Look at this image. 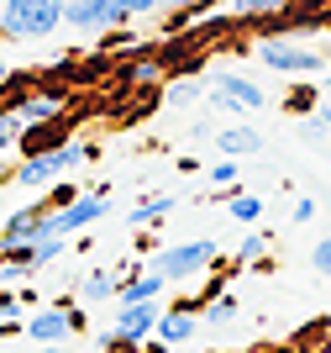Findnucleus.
I'll return each mask as SVG.
<instances>
[{
    "instance_id": "nucleus-1",
    "label": "nucleus",
    "mask_w": 331,
    "mask_h": 353,
    "mask_svg": "<svg viewBox=\"0 0 331 353\" xmlns=\"http://www.w3.org/2000/svg\"><path fill=\"white\" fill-rule=\"evenodd\" d=\"M85 159H95V148L58 143V148H47V153H27V159L11 169V179L21 185V190H37V185H53V179H63L69 169H79Z\"/></svg>"
},
{
    "instance_id": "nucleus-2",
    "label": "nucleus",
    "mask_w": 331,
    "mask_h": 353,
    "mask_svg": "<svg viewBox=\"0 0 331 353\" xmlns=\"http://www.w3.org/2000/svg\"><path fill=\"white\" fill-rule=\"evenodd\" d=\"M0 27H6V37H47L63 27V0H6Z\"/></svg>"
},
{
    "instance_id": "nucleus-3",
    "label": "nucleus",
    "mask_w": 331,
    "mask_h": 353,
    "mask_svg": "<svg viewBox=\"0 0 331 353\" xmlns=\"http://www.w3.org/2000/svg\"><path fill=\"white\" fill-rule=\"evenodd\" d=\"M221 259V248H216V237H195V243H169V248H158L153 253V264L147 269H158L163 280H195L200 269H211Z\"/></svg>"
},
{
    "instance_id": "nucleus-4",
    "label": "nucleus",
    "mask_w": 331,
    "mask_h": 353,
    "mask_svg": "<svg viewBox=\"0 0 331 353\" xmlns=\"http://www.w3.org/2000/svg\"><path fill=\"white\" fill-rule=\"evenodd\" d=\"M158 301H131V306L116 311V322L100 332V348L105 353H121V348H137V343H147V332H158Z\"/></svg>"
},
{
    "instance_id": "nucleus-5",
    "label": "nucleus",
    "mask_w": 331,
    "mask_h": 353,
    "mask_svg": "<svg viewBox=\"0 0 331 353\" xmlns=\"http://www.w3.org/2000/svg\"><path fill=\"white\" fill-rule=\"evenodd\" d=\"M105 211H111V195H105V190L74 195L69 206H53L43 216V232H37V237H69V232H79V227H89V221H100Z\"/></svg>"
},
{
    "instance_id": "nucleus-6",
    "label": "nucleus",
    "mask_w": 331,
    "mask_h": 353,
    "mask_svg": "<svg viewBox=\"0 0 331 353\" xmlns=\"http://www.w3.org/2000/svg\"><path fill=\"white\" fill-rule=\"evenodd\" d=\"M258 63H263V69H274V74H300V79L321 69L316 53L300 48V43H289V37H258Z\"/></svg>"
},
{
    "instance_id": "nucleus-7",
    "label": "nucleus",
    "mask_w": 331,
    "mask_h": 353,
    "mask_svg": "<svg viewBox=\"0 0 331 353\" xmlns=\"http://www.w3.org/2000/svg\"><path fill=\"white\" fill-rule=\"evenodd\" d=\"M47 211H53V195H47V201H32V206H21V211H11V216H6V227H0V253L37 243V232H43V216H47Z\"/></svg>"
},
{
    "instance_id": "nucleus-8",
    "label": "nucleus",
    "mask_w": 331,
    "mask_h": 353,
    "mask_svg": "<svg viewBox=\"0 0 331 353\" xmlns=\"http://www.w3.org/2000/svg\"><path fill=\"white\" fill-rule=\"evenodd\" d=\"M211 95H216V105H231V111H263V90L231 69H221L211 79Z\"/></svg>"
},
{
    "instance_id": "nucleus-9",
    "label": "nucleus",
    "mask_w": 331,
    "mask_h": 353,
    "mask_svg": "<svg viewBox=\"0 0 331 353\" xmlns=\"http://www.w3.org/2000/svg\"><path fill=\"white\" fill-rule=\"evenodd\" d=\"M21 327H27L32 343H63L74 332V306H43L32 322H21Z\"/></svg>"
},
{
    "instance_id": "nucleus-10",
    "label": "nucleus",
    "mask_w": 331,
    "mask_h": 353,
    "mask_svg": "<svg viewBox=\"0 0 331 353\" xmlns=\"http://www.w3.org/2000/svg\"><path fill=\"white\" fill-rule=\"evenodd\" d=\"M200 332V306H173L158 316V338L169 343V348H179V343H189Z\"/></svg>"
},
{
    "instance_id": "nucleus-11",
    "label": "nucleus",
    "mask_w": 331,
    "mask_h": 353,
    "mask_svg": "<svg viewBox=\"0 0 331 353\" xmlns=\"http://www.w3.org/2000/svg\"><path fill=\"white\" fill-rule=\"evenodd\" d=\"M11 117L21 121V127H37V121H53V117H63V95H21V101L11 105Z\"/></svg>"
},
{
    "instance_id": "nucleus-12",
    "label": "nucleus",
    "mask_w": 331,
    "mask_h": 353,
    "mask_svg": "<svg viewBox=\"0 0 331 353\" xmlns=\"http://www.w3.org/2000/svg\"><path fill=\"white\" fill-rule=\"evenodd\" d=\"M163 285H169V280H163L158 269H147V274H137V280L116 285V306H131V301H158Z\"/></svg>"
},
{
    "instance_id": "nucleus-13",
    "label": "nucleus",
    "mask_w": 331,
    "mask_h": 353,
    "mask_svg": "<svg viewBox=\"0 0 331 353\" xmlns=\"http://www.w3.org/2000/svg\"><path fill=\"white\" fill-rule=\"evenodd\" d=\"M58 143H63V117L21 127V153H47V148H58Z\"/></svg>"
},
{
    "instance_id": "nucleus-14",
    "label": "nucleus",
    "mask_w": 331,
    "mask_h": 353,
    "mask_svg": "<svg viewBox=\"0 0 331 353\" xmlns=\"http://www.w3.org/2000/svg\"><path fill=\"white\" fill-rule=\"evenodd\" d=\"M216 153H226V159H247V153H263V137L253 132V127H226V132L216 137Z\"/></svg>"
},
{
    "instance_id": "nucleus-15",
    "label": "nucleus",
    "mask_w": 331,
    "mask_h": 353,
    "mask_svg": "<svg viewBox=\"0 0 331 353\" xmlns=\"http://www.w3.org/2000/svg\"><path fill=\"white\" fill-rule=\"evenodd\" d=\"M79 301H85V306H100V301H116V274H105V269L85 274V280H79Z\"/></svg>"
},
{
    "instance_id": "nucleus-16",
    "label": "nucleus",
    "mask_w": 331,
    "mask_h": 353,
    "mask_svg": "<svg viewBox=\"0 0 331 353\" xmlns=\"http://www.w3.org/2000/svg\"><path fill=\"white\" fill-rule=\"evenodd\" d=\"M100 6H105V0H63V21H69V27L100 32Z\"/></svg>"
},
{
    "instance_id": "nucleus-17",
    "label": "nucleus",
    "mask_w": 331,
    "mask_h": 353,
    "mask_svg": "<svg viewBox=\"0 0 331 353\" xmlns=\"http://www.w3.org/2000/svg\"><path fill=\"white\" fill-rule=\"evenodd\" d=\"M27 259H32V269H47L53 259H63V237H37V243H27Z\"/></svg>"
},
{
    "instance_id": "nucleus-18",
    "label": "nucleus",
    "mask_w": 331,
    "mask_h": 353,
    "mask_svg": "<svg viewBox=\"0 0 331 353\" xmlns=\"http://www.w3.org/2000/svg\"><path fill=\"white\" fill-rule=\"evenodd\" d=\"M163 211H173V195H153V201H137V206H131V227H147V221H158Z\"/></svg>"
},
{
    "instance_id": "nucleus-19",
    "label": "nucleus",
    "mask_w": 331,
    "mask_h": 353,
    "mask_svg": "<svg viewBox=\"0 0 331 353\" xmlns=\"http://www.w3.org/2000/svg\"><path fill=\"white\" fill-rule=\"evenodd\" d=\"M289 0H231V16H242V21H253V16H279Z\"/></svg>"
},
{
    "instance_id": "nucleus-20",
    "label": "nucleus",
    "mask_w": 331,
    "mask_h": 353,
    "mask_svg": "<svg viewBox=\"0 0 331 353\" xmlns=\"http://www.w3.org/2000/svg\"><path fill=\"white\" fill-rule=\"evenodd\" d=\"M200 322H237V301H231V295H211V301H205L200 306Z\"/></svg>"
},
{
    "instance_id": "nucleus-21",
    "label": "nucleus",
    "mask_w": 331,
    "mask_h": 353,
    "mask_svg": "<svg viewBox=\"0 0 331 353\" xmlns=\"http://www.w3.org/2000/svg\"><path fill=\"white\" fill-rule=\"evenodd\" d=\"M231 216H237V221H258L263 201H258V195H231Z\"/></svg>"
},
{
    "instance_id": "nucleus-22",
    "label": "nucleus",
    "mask_w": 331,
    "mask_h": 353,
    "mask_svg": "<svg viewBox=\"0 0 331 353\" xmlns=\"http://www.w3.org/2000/svg\"><path fill=\"white\" fill-rule=\"evenodd\" d=\"M263 253H268V232H253V237H242V248H237V259H242V264H258Z\"/></svg>"
},
{
    "instance_id": "nucleus-23",
    "label": "nucleus",
    "mask_w": 331,
    "mask_h": 353,
    "mask_svg": "<svg viewBox=\"0 0 331 353\" xmlns=\"http://www.w3.org/2000/svg\"><path fill=\"white\" fill-rule=\"evenodd\" d=\"M16 137H21V121H16L11 111H0V159H6V148H11Z\"/></svg>"
},
{
    "instance_id": "nucleus-24",
    "label": "nucleus",
    "mask_w": 331,
    "mask_h": 353,
    "mask_svg": "<svg viewBox=\"0 0 331 353\" xmlns=\"http://www.w3.org/2000/svg\"><path fill=\"white\" fill-rule=\"evenodd\" d=\"M211 185H237V159H216L211 163Z\"/></svg>"
},
{
    "instance_id": "nucleus-25",
    "label": "nucleus",
    "mask_w": 331,
    "mask_h": 353,
    "mask_svg": "<svg viewBox=\"0 0 331 353\" xmlns=\"http://www.w3.org/2000/svg\"><path fill=\"white\" fill-rule=\"evenodd\" d=\"M331 132V117H326V111H321V117H305L300 121V137H310V143H316V137H326Z\"/></svg>"
},
{
    "instance_id": "nucleus-26",
    "label": "nucleus",
    "mask_w": 331,
    "mask_h": 353,
    "mask_svg": "<svg viewBox=\"0 0 331 353\" xmlns=\"http://www.w3.org/2000/svg\"><path fill=\"white\" fill-rule=\"evenodd\" d=\"M111 6H116L121 16H127V21H131V16H147L153 6H158V0H111Z\"/></svg>"
},
{
    "instance_id": "nucleus-27",
    "label": "nucleus",
    "mask_w": 331,
    "mask_h": 353,
    "mask_svg": "<svg viewBox=\"0 0 331 353\" xmlns=\"http://www.w3.org/2000/svg\"><path fill=\"white\" fill-rule=\"evenodd\" d=\"M310 264H316L321 274L331 280V237H321V243H316V253H310Z\"/></svg>"
},
{
    "instance_id": "nucleus-28",
    "label": "nucleus",
    "mask_w": 331,
    "mask_h": 353,
    "mask_svg": "<svg viewBox=\"0 0 331 353\" xmlns=\"http://www.w3.org/2000/svg\"><path fill=\"white\" fill-rule=\"evenodd\" d=\"M195 95H200V85H195V79H179V85H173V101H195Z\"/></svg>"
},
{
    "instance_id": "nucleus-29",
    "label": "nucleus",
    "mask_w": 331,
    "mask_h": 353,
    "mask_svg": "<svg viewBox=\"0 0 331 353\" xmlns=\"http://www.w3.org/2000/svg\"><path fill=\"white\" fill-rule=\"evenodd\" d=\"M316 216V201H310V195H300V201H295V221H310Z\"/></svg>"
},
{
    "instance_id": "nucleus-30",
    "label": "nucleus",
    "mask_w": 331,
    "mask_h": 353,
    "mask_svg": "<svg viewBox=\"0 0 331 353\" xmlns=\"http://www.w3.org/2000/svg\"><path fill=\"white\" fill-rule=\"evenodd\" d=\"M37 353H74V348H63V343H37Z\"/></svg>"
},
{
    "instance_id": "nucleus-31",
    "label": "nucleus",
    "mask_w": 331,
    "mask_h": 353,
    "mask_svg": "<svg viewBox=\"0 0 331 353\" xmlns=\"http://www.w3.org/2000/svg\"><path fill=\"white\" fill-rule=\"evenodd\" d=\"M0 85H11V63H6V53H0Z\"/></svg>"
},
{
    "instance_id": "nucleus-32",
    "label": "nucleus",
    "mask_w": 331,
    "mask_h": 353,
    "mask_svg": "<svg viewBox=\"0 0 331 353\" xmlns=\"http://www.w3.org/2000/svg\"><path fill=\"white\" fill-rule=\"evenodd\" d=\"M0 179H11V169H6V159H0Z\"/></svg>"
},
{
    "instance_id": "nucleus-33",
    "label": "nucleus",
    "mask_w": 331,
    "mask_h": 353,
    "mask_svg": "<svg viewBox=\"0 0 331 353\" xmlns=\"http://www.w3.org/2000/svg\"><path fill=\"white\" fill-rule=\"evenodd\" d=\"M158 6H189V0H158Z\"/></svg>"
},
{
    "instance_id": "nucleus-34",
    "label": "nucleus",
    "mask_w": 331,
    "mask_h": 353,
    "mask_svg": "<svg viewBox=\"0 0 331 353\" xmlns=\"http://www.w3.org/2000/svg\"><path fill=\"white\" fill-rule=\"evenodd\" d=\"M321 85H326V90H331V74H321Z\"/></svg>"
},
{
    "instance_id": "nucleus-35",
    "label": "nucleus",
    "mask_w": 331,
    "mask_h": 353,
    "mask_svg": "<svg viewBox=\"0 0 331 353\" xmlns=\"http://www.w3.org/2000/svg\"><path fill=\"white\" fill-rule=\"evenodd\" d=\"M0 6H6V0H0Z\"/></svg>"
}]
</instances>
